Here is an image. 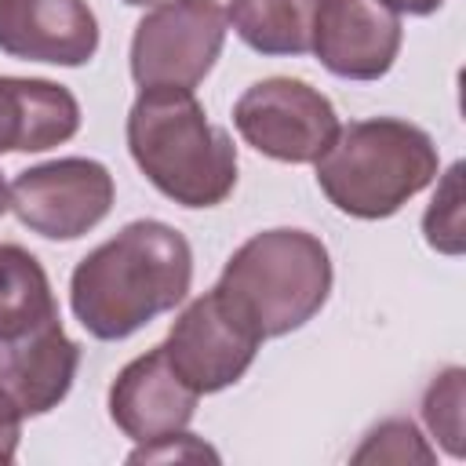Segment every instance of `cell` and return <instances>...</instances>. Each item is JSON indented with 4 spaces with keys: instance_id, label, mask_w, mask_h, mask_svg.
Listing matches in <instances>:
<instances>
[{
    "instance_id": "6da1fadb",
    "label": "cell",
    "mask_w": 466,
    "mask_h": 466,
    "mask_svg": "<svg viewBox=\"0 0 466 466\" xmlns=\"http://www.w3.org/2000/svg\"><path fill=\"white\" fill-rule=\"evenodd\" d=\"M189 280V240L167 222L135 218L76 262L69 306L87 335L116 342L175 309L186 299Z\"/></svg>"
},
{
    "instance_id": "7a4b0ae2",
    "label": "cell",
    "mask_w": 466,
    "mask_h": 466,
    "mask_svg": "<svg viewBox=\"0 0 466 466\" xmlns=\"http://www.w3.org/2000/svg\"><path fill=\"white\" fill-rule=\"evenodd\" d=\"M138 171L182 208H215L237 186V146L186 87H142L127 113Z\"/></svg>"
},
{
    "instance_id": "3957f363",
    "label": "cell",
    "mask_w": 466,
    "mask_h": 466,
    "mask_svg": "<svg viewBox=\"0 0 466 466\" xmlns=\"http://www.w3.org/2000/svg\"><path fill=\"white\" fill-rule=\"evenodd\" d=\"M433 138L400 116H371L339 127L317 157L320 193L350 218H390L437 178Z\"/></svg>"
},
{
    "instance_id": "277c9868",
    "label": "cell",
    "mask_w": 466,
    "mask_h": 466,
    "mask_svg": "<svg viewBox=\"0 0 466 466\" xmlns=\"http://www.w3.org/2000/svg\"><path fill=\"white\" fill-rule=\"evenodd\" d=\"M215 288L262 339H280L313 320L328 302L331 255L306 229H266L229 255Z\"/></svg>"
},
{
    "instance_id": "5b68a950",
    "label": "cell",
    "mask_w": 466,
    "mask_h": 466,
    "mask_svg": "<svg viewBox=\"0 0 466 466\" xmlns=\"http://www.w3.org/2000/svg\"><path fill=\"white\" fill-rule=\"evenodd\" d=\"M226 7L218 0H164L131 36V76L138 87L193 91L226 44Z\"/></svg>"
},
{
    "instance_id": "8992f818",
    "label": "cell",
    "mask_w": 466,
    "mask_h": 466,
    "mask_svg": "<svg viewBox=\"0 0 466 466\" xmlns=\"http://www.w3.org/2000/svg\"><path fill=\"white\" fill-rule=\"evenodd\" d=\"M233 124L251 149L284 164H317L339 135V116L328 95L291 76L251 84L233 106Z\"/></svg>"
},
{
    "instance_id": "52a82bcc",
    "label": "cell",
    "mask_w": 466,
    "mask_h": 466,
    "mask_svg": "<svg viewBox=\"0 0 466 466\" xmlns=\"http://www.w3.org/2000/svg\"><path fill=\"white\" fill-rule=\"evenodd\" d=\"M178 379L200 397L233 386L255 360L262 335L226 302L218 288L197 295L160 342Z\"/></svg>"
},
{
    "instance_id": "ba28073f",
    "label": "cell",
    "mask_w": 466,
    "mask_h": 466,
    "mask_svg": "<svg viewBox=\"0 0 466 466\" xmlns=\"http://www.w3.org/2000/svg\"><path fill=\"white\" fill-rule=\"evenodd\" d=\"M113 175L91 157H58L11 182V211L47 240H76L113 208Z\"/></svg>"
},
{
    "instance_id": "9c48e42d",
    "label": "cell",
    "mask_w": 466,
    "mask_h": 466,
    "mask_svg": "<svg viewBox=\"0 0 466 466\" xmlns=\"http://www.w3.org/2000/svg\"><path fill=\"white\" fill-rule=\"evenodd\" d=\"M400 15L382 0H320L309 51L342 80H379L400 51Z\"/></svg>"
},
{
    "instance_id": "30bf717a",
    "label": "cell",
    "mask_w": 466,
    "mask_h": 466,
    "mask_svg": "<svg viewBox=\"0 0 466 466\" xmlns=\"http://www.w3.org/2000/svg\"><path fill=\"white\" fill-rule=\"evenodd\" d=\"M197 411V393L178 379L164 346L124 364L109 386V419L138 444L178 433Z\"/></svg>"
},
{
    "instance_id": "8fae6325",
    "label": "cell",
    "mask_w": 466,
    "mask_h": 466,
    "mask_svg": "<svg viewBox=\"0 0 466 466\" xmlns=\"http://www.w3.org/2000/svg\"><path fill=\"white\" fill-rule=\"evenodd\" d=\"M0 51L25 62L84 66L98 51L87 0H0Z\"/></svg>"
},
{
    "instance_id": "7c38bea8",
    "label": "cell",
    "mask_w": 466,
    "mask_h": 466,
    "mask_svg": "<svg viewBox=\"0 0 466 466\" xmlns=\"http://www.w3.org/2000/svg\"><path fill=\"white\" fill-rule=\"evenodd\" d=\"M80 346L51 320L22 339L0 342V386L15 397L22 415H44L58 408L76 379Z\"/></svg>"
},
{
    "instance_id": "4fadbf2b",
    "label": "cell",
    "mask_w": 466,
    "mask_h": 466,
    "mask_svg": "<svg viewBox=\"0 0 466 466\" xmlns=\"http://www.w3.org/2000/svg\"><path fill=\"white\" fill-rule=\"evenodd\" d=\"M80 131V102L40 76H0V153H44Z\"/></svg>"
},
{
    "instance_id": "5bb4252c",
    "label": "cell",
    "mask_w": 466,
    "mask_h": 466,
    "mask_svg": "<svg viewBox=\"0 0 466 466\" xmlns=\"http://www.w3.org/2000/svg\"><path fill=\"white\" fill-rule=\"evenodd\" d=\"M51 320H58V302L40 258L22 244H0V342L22 339Z\"/></svg>"
},
{
    "instance_id": "9a60e30c",
    "label": "cell",
    "mask_w": 466,
    "mask_h": 466,
    "mask_svg": "<svg viewBox=\"0 0 466 466\" xmlns=\"http://www.w3.org/2000/svg\"><path fill=\"white\" fill-rule=\"evenodd\" d=\"M320 0H229L226 18L258 55H306Z\"/></svg>"
},
{
    "instance_id": "2e32d148",
    "label": "cell",
    "mask_w": 466,
    "mask_h": 466,
    "mask_svg": "<svg viewBox=\"0 0 466 466\" xmlns=\"http://www.w3.org/2000/svg\"><path fill=\"white\" fill-rule=\"evenodd\" d=\"M462 404H466V371L444 368L422 397V419L430 433L444 444V451L455 459H462Z\"/></svg>"
},
{
    "instance_id": "e0dca14e",
    "label": "cell",
    "mask_w": 466,
    "mask_h": 466,
    "mask_svg": "<svg viewBox=\"0 0 466 466\" xmlns=\"http://www.w3.org/2000/svg\"><path fill=\"white\" fill-rule=\"evenodd\" d=\"M426 244L441 255H462L466 233H462V164H451L422 215Z\"/></svg>"
},
{
    "instance_id": "ac0fdd59",
    "label": "cell",
    "mask_w": 466,
    "mask_h": 466,
    "mask_svg": "<svg viewBox=\"0 0 466 466\" xmlns=\"http://www.w3.org/2000/svg\"><path fill=\"white\" fill-rule=\"evenodd\" d=\"M437 455L426 444V437L419 433V426L411 419H386L379 422L364 444L353 451V462H422L430 466Z\"/></svg>"
},
{
    "instance_id": "d6986e66",
    "label": "cell",
    "mask_w": 466,
    "mask_h": 466,
    "mask_svg": "<svg viewBox=\"0 0 466 466\" xmlns=\"http://www.w3.org/2000/svg\"><path fill=\"white\" fill-rule=\"evenodd\" d=\"M160 459H218L204 441H197L193 433L178 430V433H167V437H157V441H146L138 444L127 462H160Z\"/></svg>"
},
{
    "instance_id": "ffe728a7",
    "label": "cell",
    "mask_w": 466,
    "mask_h": 466,
    "mask_svg": "<svg viewBox=\"0 0 466 466\" xmlns=\"http://www.w3.org/2000/svg\"><path fill=\"white\" fill-rule=\"evenodd\" d=\"M22 411L15 397L0 386V462H11L18 455V437H22Z\"/></svg>"
},
{
    "instance_id": "44dd1931",
    "label": "cell",
    "mask_w": 466,
    "mask_h": 466,
    "mask_svg": "<svg viewBox=\"0 0 466 466\" xmlns=\"http://www.w3.org/2000/svg\"><path fill=\"white\" fill-rule=\"evenodd\" d=\"M390 11H397V15H415V18H422V15H433L444 0H382Z\"/></svg>"
},
{
    "instance_id": "7402d4cb",
    "label": "cell",
    "mask_w": 466,
    "mask_h": 466,
    "mask_svg": "<svg viewBox=\"0 0 466 466\" xmlns=\"http://www.w3.org/2000/svg\"><path fill=\"white\" fill-rule=\"evenodd\" d=\"M4 211H11V186L0 178V215H4Z\"/></svg>"
},
{
    "instance_id": "603a6c76",
    "label": "cell",
    "mask_w": 466,
    "mask_h": 466,
    "mask_svg": "<svg viewBox=\"0 0 466 466\" xmlns=\"http://www.w3.org/2000/svg\"><path fill=\"white\" fill-rule=\"evenodd\" d=\"M124 4H131V7H157V4H164V0H124Z\"/></svg>"
}]
</instances>
